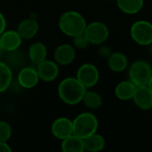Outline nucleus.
Segmentation results:
<instances>
[{
  "instance_id": "13",
  "label": "nucleus",
  "mask_w": 152,
  "mask_h": 152,
  "mask_svg": "<svg viewBox=\"0 0 152 152\" xmlns=\"http://www.w3.org/2000/svg\"><path fill=\"white\" fill-rule=\"evenodd\" d=\"M132 100L134 104L142 110L152 109V91L148 86H137Z\"/></svg>"
},
{
  "instance_id": "8",
  "label": "nucleus",
  "mask_w": 152,
  "mask_h": 152,
  "mask_svg": "<svg viewBox=\"0 0 152 152\" xmlns=\"http://www.w3.org/2000/svg\"><path fill=\"white\" fill-rule=\"evenodd\" d=\"M51 132L56 139L64 140L74 134L73 120L65 117L56 118L51 126Z\"/></svg>"
},
{
  "instance_id": "30",
  "label": "nucleus",
  "mask_w": 152,
  "mask_h": 152,
  "mask_svg": "<svg viewBox=\"0 0 152 152\" xmlns=\"http://www.w3.org/2000/svg\"><path fill=\"white\" fill-rule=\"evenodd\" d=\"M108 1H116V0H108Z\"/></svg>"
},
{
  "instance_id": "3",
  "label": "nucleus",
  "mask_w": 152,
  "mask_h": 152,
  "mask_svg": "<svg viewBox=\"0 0 152 152\" xmlns=\"http://www.w3.org/2000/svg\"><path fill=\"white\" fill-rule=\"evenodd\" d=\"M98 127V118L92 112H82L73 119L74 134L82 139L97 133Z\"/></svg>"
},
{
  "instance_id": "28",
  "label": "nucleus",
  "mask_w": 152,
  "mask_h": 152,
  "mask_svg": "<svg viewBox=\"0 0 152 152\" xmlns=\"http://www.w3.org/2000/svg\"><path fill=\"white\" fill-rule=\"evenodd\" d=\"M148 86L151 88V90L152 91V77H151V80H150V82H149V85H148Z\"/></svg>"
},
{
  "instance_id": "16",
  "label": "nucleus",
  "mask_w": 152,
  "mask_h": 152,
  "mask_svg": "<svg viewBox=\"0 0 152 152\" xmlns=\"http://www.w3.org/2000/svg\"><path fill=\"white\" fill-rule=\"evenodd\" d=\"M136 87L137 86L128 79L119 82L116 86L114 93L118 99L121 101H130L134 97Z\"/></svg>"
},
{
  "instance_id": "20",
  "label": "nucleus",
  "mask_w": 152,
  "mask_h": 152,
  "mask_svg": "<svg viewBox=\"0 0 152 152\" xmlns=\"http://www.w3.org/2000/svg\"><path fill=\"white\" fill-rule=\"evenodd\" d=\"M85 151L90 152H98L102 151L105 148L106 141L104 137L98 134L94 133V134L84 139Z\"/></svg>"
},
{
  "instance_id": "19",
  "label": "nucleus",
  "mask_w": 152,
  "mask_h": 152,
  "mask_svg": "<svg viewBox=\"0 0 152 152\" xmlns=\"http://www.w3.org/2000/svg\"><path fill=\"white\" fill-rule=\"evenodd\" d=\"M118 9L126 13L134 15L141 12L144 5V0H116Z\"/></svg>"
},
{
  "instance_id": "4",
  "label": "nucleus",
  "mask_w": 152,
  "mask_h": 152,
  "mask_svg": "<svg viewBox=\"0 0 152 152\" xmlns=\"http://www.w3.org/2000/svg\"><path fill=\"white\" fill-rule=\"evenodd\" d=\"M129 80L136 86H148L152 77L151 64L144 60H136L129 67Z\"/></svg>"
},
{
  "instance_id": "23",
  "label": "nucleus",
  "mask_w": 152,
  "mask_h": 152,
  "mask_svg": "<svg viewBox=\"0 0 152 152\" xmlns=\"http://www.w3.org/2000/svg\"><path fill=\"white\" fill-rule=\"evenodd\" d=\"M12 126L4 120H0V142H7L12 136Z\"/></svg>"
},
{
  "instance_id": "10",
  "label": "nucleus",
  "mask_w": 152,
  "mask_h": 152,
  "mask_svg": "<svg viewBox=\"0 0 152 152\" xmlns=\"http://www.w3.org/2000/svg\"><path fill=\"white\" fill-rule=\"evenodd\" d=\"M17 80L22 88L31 89L38 84L40 77L38 76L37 68L27 66L20 69L17 76Z\"/></svg>"
},
{
  "instance_id": "7",
  "label": "nucleus",
  "mask_w": 152,
  "mask_h": 152,
  "mask_svg": "<svg viewBox=\"0 0 152 152\" xmlns=\"http://www.w3.org/2000/svg\"><path fill=\"white\" fill-rule=\"evenodd\" d=\"M76 77L86 88H92L100 79V71L93 63H84L77 70Z\"/></svg>"
},
{
  "instance_id": "21",
  "label": "nucleus",
  "mask_w": 152,
  "mask_h": 152,
  "mask_svg": "<svg viewBox=\"0 0 152 152\" xmlns=\"http://www.w3.org/2000/svg\"><path fill=\"white\" fill-rule=\"evenodd\" d=\"M12 81V68L5 62L0 61V94L5 92Z\"/></svg>"
},
{
  "instance_id": "27",
  "label": "nucleus",
  "mask_w": 152,
  "mask_h": 152,
  "mask_svg": "<svg viewBox=\"0 0 152 152\" xmlns=\"http://www.w3.org/2000/svg\"><path fill=\"white\" fill-rule=\"evenodd\" d=\"M12 149L5 142H0V152H11Z\"/></svg>"
},
{
  "instance_id": "22",
  "label": "nucleus",
  "mask_w": 152,
  "mask_h": 152,
  "mask_svg": "<svg viewBox=\"0 0 152 152\" xmlns=\"http://www.w3.org/2000/svg\"><path fill=\"white\" fill-rule=\"evenodd\" d=\"M82 102L85 104L86 107H87L89 109L97 110L102 107L103 101H102V96L98 93H96L94 91L86 90V92L83 97Z\"/></svg>"
},
{
  "instance_id": "14",
  "label": "nucleus",
  "mask_w": 152,
  "mask_h": 152,
  "mask_svg": "<svg viewBox=\"0 0 152 152\" xmlns=\"http://www.w3.org/2000/svg\"><path fill=\"white\" fill-rule=\"evenodd\" d=\"M39 29L38 22L35 19H25L22 20L17 27V31L23 39H32L36 37Z\"/></svg>"
},
{
  "instance_id": "29",
  "label": "nucleus",
  "mask_w": 152,
  "mask_h": 152,
  "mask_svg": "<svg viewBox=\"0 0 152 152\" xmlns=\"http://www.w3.org/2000/svg\"><path fill=\"white\" fill-rule=\"evenodd\" d=\"M3 49H2V47H1V45H0V57L2 56V53H3Z\"/></svg>"
},
{
  "instance_id": "2",
  "label": "nucleus",
  "mask_w": 152,
  "mask_h": 152,
  "mask_svg": "<svg viewBox=\"0 0 152 152\" xmlns=\"http://www.w3.org/2000/svg\"><path fill=\"white\" fill-rule=\"evenodd\" d=\"M59 28L61 31L70 37L85 32L87 22L85 17L77 11H67L59 19Z\"/></svg>"
},
{
  "instance_id": "26",
  "label": "nucleus",
  "mask_w": 152,
  "mask_h": 152,
  "mask_svg": "<svg viewBox=\"0 0 152 152\" xmlns=\"http://www.w3.org/2000/svg\"><path fill=\"white\" fill-rule=\"evenodd\" d=\"M6 28V20L4 14L0 12V35L5 30Z\"/></svg>"
},
{
  "instance_id": "25",
  "label": "nucleus",
  "mask_w": 152,
  "mask_h": 152,
  "mask_svg": "<svg viewBox=\"0 0 152 152\" xmlns=\"http://www.w3.org/2000/svg\"><path fill=\"white\" fill-rule=\"evenodd\" d=\"M111 53H112V51H111V48L110 46L103 45V44L101 45V46H100V48L98 50V54H99L100 57L108 59Z\"/></svg>"
},
{
  "instance_id": "17",
  "label": "nucleus",
  "mask_w": 152,
  "mask_h": 152,
  "mask_svg": "<svg viewBox=\"0 0 152 152\" xmlns=\"http://www.w3.org/2000/svg\"><path fill=\"white\" fill-rule=\"evenodd\" d=\"M47 56L46 46L41 42L33 43L28 51V57L33 65H38L40 62L45 61Z\"/></svg>"
},
{
  "instance_id": "15",
  "label": "nucleus",
  "mask_w": 152,
  "mask_h": 152,
  "mask_svg": "<svg viewBox=\"0 0 152 152\" xmlns=\"http://www.w3.org/2000/svg\"><path fill=\"white\" fill-rule=\"evenodd\" d=\"M109 69L116 73H120L126 70L128 67V59L126 54L121 52H112L107 59Z\"/></svg>"
},
{
  "instance_id": "6",
  "label": "nucleus",
  "mask_w": 152,
  "mask_h": 152,
  "mask_svg": "<svg viewBox=\"0 0 152 152\" xmlns=\"http://www.w3.org/2000/svg\"><path fill=\"white\" fill-rule=\"evenodd\" d=\"M90 45H101L104 44L110 37V29L108 26L102 21H92L87 23L85 30Z\"/></svg>"
},
{
  "instance_id": "12",
  "label": "nucleus",
  "mask_w": 152,
  "mask_h": 152,
  "mask_svg": "<svg viewBox=\"0 0 152 152\" xmlns=\"http://www.w3.org/2000/svg\"><path fill=\"white\" fill-rule=\"evenodd\" d=\"M54 61L61 66L71 64L76 59V49L69 44H61L56 47L53 53Z\"/></svg>"
},
{
  "instance_id": "9",
  "label": "nucleus",
  "mask_w": 152,
  "mask_h": 152,
  "mask_svg": "<svg viewBox=\"0 0 152 152\" xmlns=\"http://www.w3.org/2000/svg\"><path fill=\"white\" fill-rule=\"evenodd\" d=\"M37 70L40 79L44 82L54 81L59 76V64L55 61L45 59L38 65H37Z\"/></svg>"
},
{
  "instance_id": "11",
  "label": "nucleus",
  "mask_w": 152,
  "mask_h": 152,
  "mask_svg": "<svg viewBox=\"0 0 152 152\" xmlns=\"http://www.w3.org/2000/svg\"><path fill=\"white\" fill-rule=\"evenodd\" d=\"M23 38L17 30L9 29L4 30L0 35V45L3 51L10 53L18 50L21 45Z\"/></svg>"
},
{
  "instance_id": "1",
  "label": "nucleus",
  "mask_w": 152,
  "mask_h": 152,
  "mask_svg": "<svg viewBox=\"0 0 152 152\" xmlns=\"http://www.w3.org/2000/svg\"><path fill=\"white\" fill-rule=\"evenodd\" d=\"M86 90L87 88L76 77H69L60 82L58 86V95L62 102L72 106L82 102Z\"/></svg>"
},
{
  "instance_id": "31",
  "label": "nucleus",
  "mask_w": 152,
  "mask_h": 152,
  "mask_svg": "<svg viewBox=\"0 0 152 152\" xmlns=\"http://www.w3.org/2000/svg\"><path fill=\"white\" fill-rule=\"evenodd\" d=\"M151 49H152V44H151Z\"/></svg>"
},
{
  "instance_id": "24",
  "label": "nucleus",
  "mask_w": 152,
  "mask_h": 152,
  "mask_svg": "<svg viewBox=\"0 0 152 152\" xmlns=\"http://www.w3.org/2000/svg\"><path fill=\"white\" fill-rule=\"evenodd\" d=\"M72 42H73L74 47L78 48V49H85L90 45V42H89V40L87 38V37L86 36L85 32L73 37H72Z\"/></svg>"
},
{
  "instance_id": "18",
  "label": "nucleus",
  "mask_w": 152,
  "mask_h": 152,
  "mask_svg": "<svg viewBox=\"0 0 152 152\" xmlns=\"http://www.w3.org/2000/svg\"><path fill=\"white\" fill-rule=\"evenodd\" d=\"M61 149L63 152L85 151L84 139L75 135L74 134L61 141Z\"/></svg>"
},
{
  "instance_id": "5",
  "label": "nucleus",
  "mask_w": 152,
  "mask_h": 152,
  "mask_svg": "<svg viewBox=\"0 0 152 152\" xmlns=\"http://www.w3.org/2000/svg\"><path fill=\"white\" fill-rule=\"evenodd\" d=\"M133 40L139 45L145 46L152 44V23L145 20L134 21L130 28Z\"/></svg>"
}]
</instances>
